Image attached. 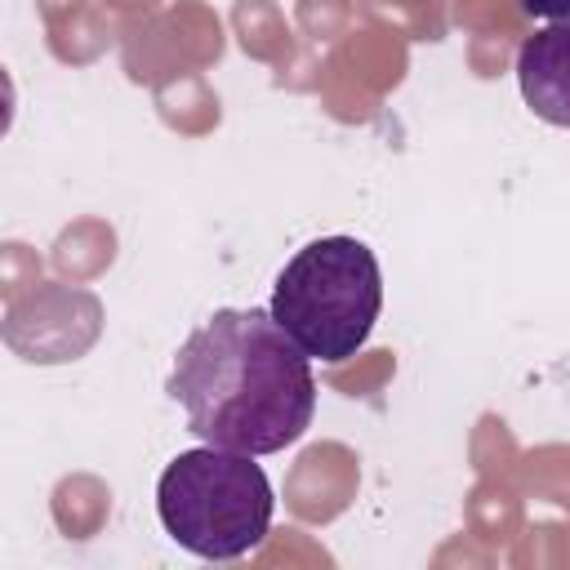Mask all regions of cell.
Here are the masks:
<instances>
[{"label":"cell","instance_id":"cell-1","mask_svg":"<svg viewBox=\"0 0 570 570\" xmlns=\"http://www.w3.org/2000/svg\"><path fill=\"white\" fill-rule=\"evenodd\" d=\"M165 392L200 441L240 454L294 445L316 414L312 356L263 307H218L200 321L183 338Z\"/></svg>","mask_w":570,"mask_h":570},{"label":"cell","instance_id":"cell-2","mask_svg":"<svg viewBox=\"0 0 570 570\" xmlns=\"http://www.w3.org/2000/svg\"><path fill=\"white\" fill-rule=\"evenodd\" d=\"M383 307V272L365 240L321 236L307 240L272 285V321L325 365H338L365 347Z\"/></svg>","mask_w":570,"mask_h":570},{"label":"cell","instance_id":"cell-3","mask_svg":"<svg viewBox=\"0 0 570 570\" xmlns=\"http://www.w3.org/2000/svg\"><path fill=\"white\" fill-rule=\"evenodd\" d=\"M156 512L178 548L205 561H236L267 539L276 494L254 454L205 441L200 450H183L165 463L156 481Z\"/></svg>","mask_w":570,"mask_h":570},{"label":"cell","instance_id":"cell-4","mask_svg":"<svg viewBox=\"0 0 570 570\" xmlns=\"http://www.w3.org/2000/svg\"><path fill=\"white\" fill-rule=\"evenodd\" d=\"M517 85L539 120L570 129V22L525 36L517 49Z\"/></svg>","mask_w":570,"mask_h":570},{"label":"cell","instance_id":"cell-5","mask_svg":"<svg viewBox=\"0 0 570 570\" xmlns=\"http://www.w3.org/2000/svg\"><path fill=\"white\" fill-rule=\"evenodd\" d=\"M517 9L539 22H570V0H517Z\"/></svg>","mask_w":570,"mask_h":570}]
</instances>
